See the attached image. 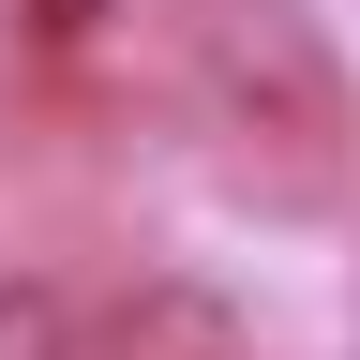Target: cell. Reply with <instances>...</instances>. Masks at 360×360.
I'll use <instances>...</instances> for the list:
<instances>
[{
    "instance_id": "1",
    "label": "cell",
    "mask_w": 360,
    "mask_h": 360,
    "mask_svg": "<svg viewBox=\"0 0 360 360\" xmlns=\"http://www.w3.org/2000/svg\"><path fill=\"white\" fill-rule=\"evenodd\" d=\"M195 105L240 150H270L285 180L345 165V60H330V30L300 0H210L195 15Z\"/></svg>"
},
{
    "instance_id": "2",
    "label": "cell",
    "mask_w": 360,
    "mask_h": 360,
    "mask_svg": "<svg viewBox=\"0 0 360 360\" xmlns=\"http://www.w3.org/2000/svg\"><path fill=\"white\" fill-rule=\"evenodd\" d=\"M105 360H255V330H240L225 285H195V270H135L105 300Z\"/></svg>"
},
{
    "instance_id": "3",
    "label": "cell",
    "mask_w": 360,
    "mask_h": 360,
    "mask_svg": "<svg viewBox=\"0 0 360 360\" xmlns=\"http://www.w3.org/2000/svg\"><path fill=\"white\" fill-rule=\"evenodd\" d=\"M0 360H105V330H90L45 270H0Z\"/></svg>"
}]
</instances>
